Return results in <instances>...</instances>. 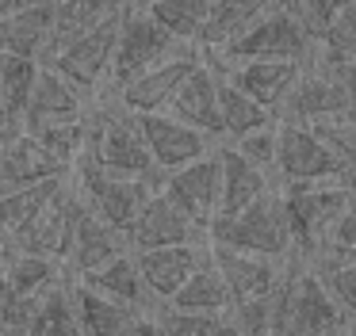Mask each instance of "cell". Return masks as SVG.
<instances>
[{
  "mask_svg": "<svg viewBox=\"0 0 356 336\" xmlns=\"http://www.w3.org/2000/svg\"><path fill=\"white\" fill-rule=\"evenodd\" d=\"M39 58H24V53H8L4 58V69H0V96L12 103V111L24 115L27 99H31V88L39 81Z\"/></svg>",
  "mask_w": 356,
  "mask_h": 336,
  "instance_id": "32",
  "label": "cell"
},
{
  "mask_svg": "<svg viewBox=\"0 0 356 336\" xmlns=\"http://www.w3.org/2000/svg\"><path fill=\"white\" fill-rule=\"evenodd\" d=\"M154 317H157L165 336H218V325H222L218 313H192V310H177L169 302Z\"/></svg>",
  "mask_w": 356,
  "mask_h": 336,
  "instance_id": "35",
  "label": "cell"
},
{
  "mask_svg": "<svg viewBox=\"0 0 356 336\" xmlns=\"http://www.w3.org/2000/svg\"><path fill=\"white\" fill-rule=\"evenodd\" d=\"M314 50H322L325 61H356V0H348L337 12V19L330 23Z\"/></svg>",
  "mask_w": 356,
  "mask_h": 336,
  "instance_id": "33",
  "label": "cell"
},
{
  "mask_svg": "<svg viewBox=\"0 0 356 336\" xmlns=\"http://www.w3.org/2000/svg\"><path fill=\"white\" fill-rule=\"evenodd\" d=\"M50 31H54V4H47V0L19 4L8 15V53H24V58L42 61Z\"/></svg>",
  "mask_w": 356,
  "mask_h": 336,
  "instance_id": "24",
  "label": "cell"
},
{
  "mask_svg": "<svg viewBox=\"0 0 356 336\" xmlns=\"http://www.w3.org/2000/svg\"><path fill=\"white\" fill-rule=\"evenodd\" d=\"M207 241V226L192 218L177 199H169L161 187L146 199V206L138 210V218L127 229V244L131 252L142 249H161V244H195Z\"/></svg>",
  "mask_w": 356,
  "mask_h": 336,
  "instance_id": "6",
  "label": "cell"
},
{
  "mask_svg": "<svg viewBox=\"0 0 356 336\" xmlns=\"http://www.w3.org/2000/svg\"><path fill=\"white\" fill-rule=\"evenodd\" d=\"M4 244H8V233H4V229H0V249H4Z\"/></svg>",
  "mask_w": 356,
  "mask_h": 336,
  "instance_id": "44",
  "label": "cell"
},
{
  "mask_svg": "<svg viewBox=\"0 0 356 336\" xmlns=\"http://www.w3.org/2000/svg\"><path fill=\"white\" fill-rule=\"evenodd\" d=\"M161 191L169 199H177L200 226H207L218 214V199H222V157H218V149L203 153L200 160H192L184 168L165 172Z\"/></svg>",
  "mask_w": 356,
  "mask_h": 336,
  "instance_id": "11",
  "label": "cell"
},
{
  "mask_svg": "<svg viewBox=\"0 0 356 336\" xmlns=\"http://www.w3.org/2000/svg\"><path fill=\"white\" fill-rule=\"evenodd\" d=\"M70 180V172L62 176H47V180H35V183H24V187H12V191H0V229L4 233H16L24 229L50 199L62 191V183Z\"/></svg>",
  "mask_w": 356,
  "mask_h": 336,
  "instance_id": "26",
  "label": "cell"
},
{
  "mask_svg": "<svg viewBox=\"0 0 356 336\" xmlns=\"http://www.w3.org/2000/svg\"><path fill=\"white\" fill-rule=\"evenodd\" d=\"M341 111H356L353 99H348L345 84L337 81L325 61H318V69H302L295 88L287 92L284 107H280L276 119H287V122H318V119H330V115H341Z\"/></svg>",
  "mask_w": 356,
  "mask_h": 336,
  "instance_id": "10",
  "label": "cell"
},
{
  "mask_svg": "<svg viewBox=\"0 0 356 336\" xmlns=\"http://www.w3.org/2000/svg\"><path fill=\"white\" fill-rule=\"evenodd\" d=\"M211 65L226 76L230 84H238L245 96H253L257 103H264L268 111L280 115L287 92L295 88L302 65L307 61H295V58H253V61H222L211 53Z\"/></svg>",
  "mask_w": 356,
  "mask_h": 336,
  "instance_id": "8",
  "label": "cell"
},
{
  "mask_svg": "<svg viewBox=\"0 0 356 336\" xmlns=\"http://www.w3.org/2000/svg\"><path fill=\"white\" fill-rule=\"evenodd\" d=\"M177 46H192V42H177L146 8H131L123 12V27H119V42H115V58H111V88H123L127 81H134L138 73H146L149 65L172 58Z\"/></svg>",
  "mask_w": 356,
  "mask_h": 336,
  "instance_id": "4",
  "label": "cell"
},
{
  "mask_svg": "<svg viewBox=\"0 0 356 336\" xmlns=\"http://www.w3.org/2000/svg\"><path fill=\"white\" fill-rule=\"evenodd\" d=\"M127 12V8H123ZM123 12H115L111 19H104L100 27H92L88 35H81L77 42H70L65 50H58L50 61L77 88H100V81L111 73V58H115V42H119V27H123Z\"/></svg>",
  "mask_w": 356,
  "mask_h": 336,
  "instance_id": "7",
  "label": "cell"
},
{
  "mask_svg": "<svg viewBox=\"0 0 356 336\" xmlns=\"http://www.w3.org/2000/svg\"><path fill=\"white\" fill-rule=\"evenodd\" d=\"M73 302H77L81 325H85L88 336H134L142 313H146V310H134V305H123L115 298L100 294V290L85 287L81 279H73Z\"/></svg>",
  "mask_w": 356,
  "mask_h": 336,
  "instance_id": "20",
  "label": "cell"
},
{
  "mask_svg": "<svg viewBox=\"0 0 356 336\" xmlns=\"http://www.w3.org/2000/svg\"><path fill=\"white\" fill-rule=\"evenodd\" d=\"M218 107H222V134L230 137V142L241 134H249V130H257V126L276 122V111H268V107L257 103L253 96H245V92H241L238 84H230L222 73H218Z\"/></svg>",
  "mask_w": 356,
  "mask_h": 336,
  "instance_id": "28",
  "label": "cell"
},
{
  "mask_svg": "<svg viewBox=\"0 0 356 336\" xmlns=\"http://www.w3.org/2000/svg\"><path fill=\"white\" fill-rule=\"evenodd\" d=\"M77 84H70L54 65L39 69V81L31 88L24 115H19V130H42V126H58V122H81L85 119V103L77 96Z\"/></svg>",
  "mask_w": 356,
  "mask_h": 336,
  "instance_id": "15",
  "label": "cell"
},
{
  "mask_svg": "<svg viewBox=\"0 0 356 336\" xmlns=\"http://www.w3.org/2000/svg\"><path fill=\"white\" fill-rule=\"evenodd\" d=\"M169 305H177V310H192V313H218V317H222V313L234 310V298H230L226 279L218 275V267L211 264V256H207V264L195 267L192 279L169 298Z\"/></svg>",
  "mask_w": 356,
  "mask_h": 336,
  "instance_id": "27",
  "label": "cell"
},
{
  "mask_svg": "<svg viewBox=\"0 0 356 336\" xmlns=\"http://www.w3.org/2000/svg\"><path fill=\"white\" fill-rule=\"evenodd\" d=\"M134 336H165V333H161V325H157V317L146 310L142 321H138V328H134Z\"/></svg>",
  "mask_w": 356,
  "mask_h": 336,
  "instance_id": "40",
  "label": "cell"
},
{
  "mask_svg": "<svg viewBox=\"0 0 356 336\" xmlns=\"http://www.w3.org/2000/svg\"><path fill=\"white\" fill-rule=\"evenodd\" d=\"M58 260L39 256V252H24V249H12L8 260H4V271H8V283L19 298H39L50 283L58 279Z\"/></svg>",
  "mask_w": 356,
  "mask_h": 336,
  "instance_id": "30",
  "label": "cell"
},
{
  "mask_svg": "<svg viewBox=\"0 0 356 336\" xmlns=\"http://www.w3.org/2000/svg\"><path fill=\"white\" fill-rule=\"evenodd\" d=\"M0 336H8V333H4V328H0Z\"/></svg>",
  "mask_w": 356,
  "mask_h": 336,
  "instance_id": "45",
  "label": "cell"
},
{
  "mask_svg": "<svg viewBox=\"0 0 356 336\" xmlns=\"http://www.w3.org/2000/svg\"><path fill=\"white\" fill-rule=\"evenodd\" d=\"M211 264H215L218 275L226 279L234 305H245V302H261V298H268L272 290H276L280 275H284L280 260L257 256V252H241V249H222V244H211Z\"/></svg>",
  "mask_w": 356,
  "mask_h": 336,
  "instance_id": "14",
  "label": "cell"
},
{
  "mask_svg": "<svg viewBox=\"0 0 356 336\" xmlns=\"http://www.w3.org/2000/svg\"><path fill=\"white\" fill-rule=\"evenodd\" d=\"M330 287V294L337 298V305L356 321V260H345V264H333V267H322L318 271Z\"/></svg>",
  "mask_w": 356,
  "mask_h": 336,
  "instance_id": "37",
  "label": "cell"
},
{
  "mask_svg": "<svg viewBox=\"0 0 356 336\" xmlns=\"http://www.w3.org/2000/svg\"><path fill=\"white\" fill-rule=\"evenodd\" d=\"M207 241L222 244V249L257 252V256H268V260L295 256V237H291V221H287L280 187H272L268 195H261L253 206H245L238 214H215L207 221Z\"/></svg>",
  "mask_w": 356,
  "mask_h": 336,
  "instance_id": "1",
  "label": "cell"
},
{
  "mask_svg": "<svg viewBox=\"0 0 356 336\" xmlns=\"http://www.w3.org/2000/svg\"><path fill=\"white\" fill-rule=\"evenodd\" d=\"M24 336H88L81 325L77 302H73V279H54L42 290Z\"/></svg>",
  "mask_w": 356,
  "mask_h": 336,
  "instance_id": "22",
  "label": "cell"
},
{
  "mask_svg": "<svg viewBox=\"0 0 356 336\" xmlns=\"http://www.w3.org/2000/svg\"><path fill=\"white\" fill-rule=\"evenodd\" d=\"M146 12L169 31L177 42H200L207 27L211 0H149Z\"/></svg>",
  "mask_w": 356,
  "mask_h": 336,
  "instance_id": "29",
  "label": "cell"
},
{
  "mask_svg": "<svg viewBox=\"0 0 356 336\" xmlns=\"http://www.w3.org/2000/svg\"><path fill=\"white\" fill-rule=\"evenodd\" d=\"M284 210L291 221V237H295V256L307 260L318 244L325 241V233L333 229V221L348 210V203H356L348 195V187L337 180H314V183H284Z\"/></svg>",
  "mask_w": 356,
  "mask_h": 336,
  "instance_id": "2",
  "label": "cell"
},
{
  "mask_svg": "<svg viewBox=\"0 0 356 336\" xmlns=\"http://www.w3.org/2000/svg\"><path fill=\"white\" fill-rule=\"evenodd\" d=\"M211 256V244L207 241H195V244H161V249H142L134 252L138 260V271L142 283H146L149 298L154 302H169L188 279H192L195 267H203Z\"/></svg>",
  "mask_w": 356,
  "mask_h": 336,
  "instance_id": "13",
  "label": "cell"
},
{
  "mask_svg": "<svg viewBox=\"0 0 356 336\" xmlns=\"http://www.w3.org/2000/svg\"><path fill=\"white\" fill-rule=\"evenodd\" d=\"M218 157H222V199H218V214H238L272 191V172L253 165L234 145H222Z\"/></svg>",
  "mask_w": 356,
  "mask_h": 336,
  "instance_id": "18",
  "label": "cell"
},
{
  "mask_svg": "<svg viewBox=\"0 0 356 336\" xmlns=\"http://www.w3.org/2000/svg\"><path fill=\"white\" fill-rule=\"evenodd\" d=\"M272 4L280 0H211V12H207V27H203L200 46L203 50H222L234 35L249 27L257 15H264Z\"/></svg>",
  "mask_w": 356,
  "mask_h": 336,
  "instance_id": "25",
  "label": "cell"
},
{
  "mask_svg": "<svg viewBox=\"0 0 356 336\" xmlns=\"http://www.w3.org/2000/svg\"><path fill=\"white\" fill-rule=\"evenodd\" d=\"M322 61H325V58H322ZM325 65L337 73V81L345 84L348 99H353V107H356V61H325Z\"/></svg>",
  "mask_w": 356,
  "mask_h": 336,
  "instance_id": "38",
  "label": "cell"
},
{
  "mask_svg": "<svg viewBox=\"0 0 356 336\" xmlns=\"http://www.w3.org/2000/svg\"><path fill=\"white\" fill-rule=\"evenodd\" d=\"M169 115H177L180 122L203 130L211 137H226L222 134V107H218V69L207 58L184 76V84L177 88L172 103L165 107Z\"/></svg>",
  "mask_w": 356,
  "mask_h": 336,
  "instance_id": "16",
  "label": "cell"
},
{
  "mask_svg": "<svg viewBox=\"0 0 356 336\" xmlns=\"http://www.w3.org/2000/svg\"><path fill=\"white\" fill-rule=\"evenodd\" d=\"M234 149L245 153L253 165H261L264 172H276V122H268V126H257L249 130V134L234 137Z\"/></svg>",
  "mask_w": 356,
  "mask_h": 336,
  "instance_id": "36",
  "label": "cell"
},
{
  "mask_svg": "<svg viewBox=\"0 0 356 336\" xmlns=\"http://www.w3.org/2000/svg\"><path fill=\"white\" fill-rule=\"evenodd\" d=\"M218 336H249V328L241 325L234 313H222V325H218Z\"/></svg>",
  "mask_w": 356,
  "mask_h": 336,
  "instance_id": "39",
  "label": "cell"
},
{
  "mask_svg": "<svg viewBox=\"0 0 356 336\" xmlns=\"http://www.w3.org/2000/svg\"><path fill=\"white\" fill-rule=\"evenodd\" d=\"M123 8H127L123 0H54V31H50L42 61H50L58 50L77 42L81 35H88L92 27H100L104 19H111Z\"/></svg>",
  "mask_w": 356,
  "mask_h": 336,
  "instance_id": "21",
  "label": "cell"
},
{
  "mask_svg": "<svg viewBox=\"0 0 356 336\" xmlns=\"http://www.w3.org/2000/svg\"><path fill=\"white\" fill-rule=\"evenodd\" d=\"M348 168L345 157L330 149L307 122H276V176L284 183H314L337 180Z\"/></svg>",
  "mask_w": 356,
  "mask_h": 336,
  "instance_id": "5",
  "label": "cell"
},
{
  "mask_svg": "<svg viewBox=\"0 0 356 336\" xmlns=\"http://www.w3.org/2000/svg\"><path fill=\"white\" fill-rule=\"evenodd\" d=\"M12 134H19V126H0V149L8 145V137H12Z\"/></svg>",
  "mask_w": 356,
  "mask_h": 336,
  "instance_id": "42",
  "label": "cell"
},
{
  "mask_svg": "<svg viewBox=\"0 0 356 336\" xmlns=\"http://www.w3.org/2000/svg\"><path fill=\"white\" fill-rule=\"evenodd\" d=\"M134 119H138L142 137H146V145H149V153H154L161 172H172V168H184L192 160H200L203 153H211V142H215L211 134L180 122L169 111H142Z\"/></svg>",
  "mask_w": 356,
  "mask_h": 336,
  "instance_id": "9",
  "label": "cell"
},
{
  "mask_svg": "<svg viewBox=\"0 0 356 336\" xmlns=\"http://www.w3.org/2000/svg\"><path fill=\"white\" fill-rule=\"evenodd\" d=\"M81 283L92 290H100V294L115 298V302L123 305H134V310H146L154 298H149L146 283H142V271H138V260H134L131 249H123L119 256H111L104 267H96V271L81 275Z\"/></svg>",
  "mask_w": 356,
  "mask_h": 336,
  "instance_id": "23",
  "label": "cell"
},
{
  "mask_svg": "<svg viewBox=\"0 0 356 336\" xmlns=\"http://www.w3.org/2000/svg\"><path fill=\"white\" fill-rule=\"evenodd\" d=\"M345 260H356V203H348V210L333 221V229L325 233V241L307 256V267L322 271V267L345 264Z\"/></svg>",
  "mask_w": 356,
  "mask_h": 336,
  "instance_id": "31",
  "label": "cell"
},
{
  "mask_svg": "<svg viewBox=\"0 0 356 336\" xmlns=\"http://www.w3.org/2000/svg\"><path fill=\"white\" fill-rule=\"evenodd\" d=\"M70 172L65 165H58L39 142H35L27 130L8 137V145L0 149V191H12V187H24V183L35 180H47V176H62Z\"/></svg>",
  "mask_w": 356,
  "mask_h": 336,
  "instance_id": "19",
  "label": "cell"
},
{
  "mask_svg": "<svg viewBox=\"0 0 356 336\" xmlns=\"http://www.w3.org/2000/svg\"><path fill=\"white\" fill-rule=\"evenodd\" d=\"M222 61H253V58H295L307 61L314 53V42L307 38V31L295 23V15L287 12V4H272L264 15H257L241 35H234L222 50H207Z\"/></svg>",
  "mask_w": 356,
  "mask_h": 336,
  "instance_id": "3",
  "label": "cell"
},
{
  "mask_svg": "<svg viewBox=\"0 0 356 336\" xmlns=\"http://www.w3.org/2000/svg\"><path fill=\"white\" fill-rule=\"evenodd\" d=\"M200 53L192 50V46H184V50H177L172 58L157 61V65H149L146 73H138L134 81H127L119 92V103L127 107V111L142 115V111H165V107L172 103V96H177V88L184 84V76L192 73L195 65H200Z\"/></svg>",
  "mask_w": 356,
  "mask_h": 336,
  "instance_id": "12",
  "label": "cell"
},
{
  "mask_svg": "<svg viewBox=\"0 0 356 336\" xmlns=\"http://www.w3.org/2000/svg\"><path fill=\"white\" fill-rule=\"evenodd\" d=\"M123 249H131V244H127V233H119V229L111 226V221H104L92 206H85V214L77 218V229H73L65 264H70L73 279H81V275L104 267L111 256H119Z\"/></svg>",
  "mask_w": 356,
  "mask_h": 336,
  "instance_id": "17",
  "label": "cell"
},
{
  "mask_svg": "<svg viewBox=\"0 0 356 336\" xmlns=\"http://www.w3.org/2000/svg\"><path fill=\"white\" fill-rule=\"evenodd\" d=\"M287 12L295 15V23H299L302 31H307L310 42H322V35L330 31V23L337 19V12L348 4V0H284Z\"/></svg>",
  "mask_w": 356,
  "mask_h": 336,
  "instance_id": "34",
  "label": "cell"
},
{
  "mask_svg": "<svg viewBox=\"0 0 356 336\" xmlns=\"http://www.w3.org/2000/svg\"><path fill=\"white\" fill-rule=\"evenodd\" d=\"M337 336H356V325H348L345 333H337Z\"/></svg>",
  "mask_w": 356,
  "mask_h": 336,
  "instance_id": "43",
  "label": "cell"
},
{
  "mask_svg": "<svg viewBox=\"0 0 356 336\" xmlns=\"http://www.w3.org/2000/svg\"><path fill=\"white\" fill-rule=\"evenodd\" d=\"M19 4H24V0H0V19H4V15H12Z\"/></svg>",
  "mask_w": 356,
  "mask_h": 336,
  "instance_id": "41",
  "label": "cell"
}]
</instances>
